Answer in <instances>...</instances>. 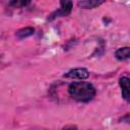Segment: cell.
<instances>
[{
	"label": "cell",
	"instance_id": "cell-4",
	"mask_svg": "<svg viewBox=\"0 0 130 130\" xmlns=\"http://www.w3.org/2000/svg\"><path fill=\"white\" fill-rule=\"evenodd\" d=\"M129 82L130 79L127 76H122L119 78V86L121 88V94L122 98L129 103L130 102V91H129Z\"/></svg>",
	"mask_w": 130,
	"mask_h": 130
},
{
	"label": "cell",
	"instance_id": "cell-9",
	"mask_svg": "<svg viewBox=\"0 0 130 130\" xmlns=\"http://www.w3.org/2000/svg\"><path fill=\"white\" fill-rule=\"evenodd\" d=\"M61 130H78V128H77V126H75V125H66V126H64Z\"/></svg>",
	"mask_w": 130,
	"mask_h": 130
},
{
	"label": "cell",
	"instance_id": "cell-2",
	"mask_svg": "<svg viewBox=\"0 0 130 130\" xmlns=\"http://www.w3.org/2000/svg\"><path fill=\"white\" fill-rule=\"evenodd\" d=\"M73 8V2L72 1H60V8L53 11L47 18L48 21H53L54 19L58 17H66L68 16Z\"/></svg>",
	"mask_w": 130,
	"mask_h": 130
},
{
	"label": "cell",
	"instance_id": "cell-7",
	"mask_svg": "<svg viewBox=\"0 0 130 130\" xmlns=\"http://www.w3.org/2000/svg\"><path fill=\"white\" fill-rule=\"evenodd\" d=\"M34 34H35V28L32 26H25V27H22L16 30L15 36L18 40H23V39L31 37Z\"/></svg>",
	"mask_w": 130,
	"mask_h": 130
},
{
	"label": "cell",
	"instance_id": "cell-3",
	"mask_svg": "<svg viewBox=\"0 0 130 130\" xmlns=\"http://www.w3.org/2000/svg\"><path fill=\"white\" fill-rule=\"evenodd\" d=\"M89 71L86 68L83 67H78V68H73L64 73V77L66 78H71V79H78V80H84L89 77Z\"/></svg>",
	"mask_w": 130,
	"mask_h": 130
},
{
	"label": "cell",
	"instance_id": "cell-1",
	"mask_svg": "<svg viewBox=\"0 0 130 130\" xmlns=\"http://www.w3.org/2000/svg\"><path fill=\"white\" fill-rule=\"evenodd\" d=\"M68 94L78 103H88L95 96L96 89L88 81H75L69 84Z\"/></svg>",
	"mask_w": 130,
	"mask_h": 130
},
{
	"label": "cell",
	"instance_id": "cell-10",
	"mask_svg": "<svg viewBox=\"0 0 130 130\" xmlns=\"http://www.w3.org/2000/svg\"><path fill=\"white\" fill-rule=\"evenodd\" d=\"M122 122H125V123H127V124H129V122H130V120H129V113H127L124 117H122Z\"/></svg>",
	"mask_w": 130,
	"mask_h": 130
},
{
	"label": "cell",
	"instance_id": "cell-11",
	"mask_svg": "<svg viewBox=\"0 0 130 130\" xmlns=\"http://www.w3.org/2000/svg\"><path fill=\"white\" fill-rule=\"evenodd\" d=\"M1 58H2V55H0V60H1Z\"/></svg>",
	"mask_w": 130,
	"mask_h": 130
},
{
	"label": "cell",
	"instance_id": "cell-6",
	"mask_svg": "<svg viewBox=\"0 0 130 130\" xmlns=\"http://www.w3.org/2000/svg\"><path fill=\"white\" fill-rule=\"evenodd\" d=\"M115 58L119 61H125L130 58V48L128 46L121 47L116 50L115 52Z\"/></svg>",
	"mask_w": 130,
	"mask_h": 130
},
{
	"label": "cell",
	"instance_id": "cell-5",
	"mask_svg": "<svg viewBox=\"0 0 130 130\" xmlns=\"http://www.w3.org/2000/svg\"><path fill=\"white\" fill-rule=\"evenodd\" d=\"M103 3H104L103 0H84V1H78L77 5L82 9H92L99 7Z\"/></svg>",
	"mask_w": 130,
	"mask_h": 130
},
{
	"label": "cell",
	"instance_id": "cell-8",
	"mask_svg": "<svg viewBox=\"0 0 130 130\" xmlns=\"http://www.w3.org/2000/svg\"><path fill=\"white\" fill-rule=\"evenodd\" d=\"M29 3V1H11L9 2V6H12L13 8H22L28 5Z\"/></svg>",
	"mask_w": 130,
	"mask_h": 130
}]
</instances>
